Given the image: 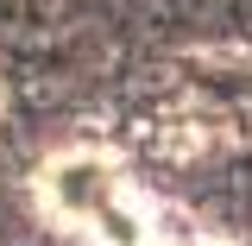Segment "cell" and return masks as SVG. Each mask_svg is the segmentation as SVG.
<instances>
[{
  "mask_svg": "<svg viewBox=\"0 0 252 246\" xmlns=\"http://www.w3.org/2000/svg\"><path fill=\"white\" fill-rule=\"evenodd\" d=\"M44 202L63 227L89 234L94 246H227L220 234H202L177 221L170 209H158L145 189L126 177V164H114L107 152H63L44 164Z\"/></svg>",
  "mask_w": 252,
  "mask_h": 246,
  "instance_id": "cell-1",
  "label": "cell"
}]
</instances>
